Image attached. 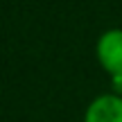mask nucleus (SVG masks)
Wrapping results in <instances>:
<instances>
[{"label": "nucleus", "instance_id": "f03ea898", "mask_svg": "<svg viewBox=\"0 0 122 122\" xmlns=\"http://www.w3.org/2000/svg\"><path fill=\"white\" fill-rule=\"evenodd\" d=\"M86 122H122V97L102 95L86 111Z\"/></svg>", "mask_w": 122, "mask_h": 122}, {"label": "nucleus", "instance_id": "f257e3e1", "mask_svg": "<svg viewBox=\"0 0 122 122\" xmlns=\"http://www.w3.org/2000/svg\"><path fill=\"white\" fill-rule=\"evenodd\" d=\"M97 57L102 66L111 72L115 88L122 91V30H109L100 36Z\"/></svg>", "mask_w": 122, "mask_h": 122}]
</instances>
